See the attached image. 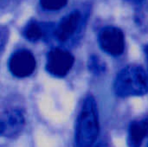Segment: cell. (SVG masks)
Segmentation results:
<instances>
[{
	"label": "cell",
	"mask_w": 148,
	"mask_h": 147,
	"mask_svg": "<svg viewBox=\"0 0 148 147\" xmlns=\"http://www.w3.org/2000/svg\"><path fill=\"white\" fill-rule=\"evenodd\" d=\"M148 134V121H134L129 127V144L132 147H140Z\"/></svg>",
	"instance_id": "8"
},
{
	"label": "cell",
	"mask_w": 148,
	"mask_h": 147,
	"mask_svg": "<svg viewBox=\"0 0 148 147\" xmlns=\"http://www.w3.org/2000/svg\"><path fill=\"white\" fill-rule=\"evenodd\" d=\"M95 147H108V146H107V145H105L104 143H101V144H99L98 146H96Z\"/></svg>",
	"instance_id": "12"
},
{
	"label": "cell",
	"mask_w": 148,
	"mask_h": 147,
	"mask_svg": "<svg viewBox=\"0 0 148 147\" xmlns=\"http://www.w3.org/2000/svg\"><path fill=\"white\" fill-rule=\"evenodd\" d=\"M99 42L102 50L111 55L117 56L124 51V34L116 27L108 26L103 28L99 34Z\"/></svg>",
	"instance_id": "4"
},
{
	"label": "cell",
	"mask_w": 148,
	"mask_h": 147,
	"mask_svg": "<svg viewBox=\"0 0 148 147\" xmlns=\"http://www.w3.org/2000/svg\"><path fill=\"white\" fill-rule=\"evenodd\" d=\"M127 1H128L130 3H139L142 2L143 0H127Z\"/></svg>",
	"instance_id": "11"
},
{
	"label": "cell",
	"mask_w": 148,
	"mask_h": 147,
	"mask_svg": "<svg viewBox=\"0 0 148 147\" xmlns=\"http://www.w3.org/2000/svg\"><path fill=\"white\" fill-rule=\"evenodd\" d=\"M114 91L121 97L146 94L148 92V73L138 65H128L122 68L114 81Z\"/></svg>",
	"instance_id": "1"
},
{
	"label": "cell",
	"mask_w": 148,
	"mask_h": 147,
	"mask_svg": "<svg viewBox=\"0 0 148 147\" xmlns=\"http://www.w3.org/2000/svg\"><path fill=\"white\" fill-rule=\"evenodd\" d=\"M74 62V56L69 51L52 49L47 55L46 69L54 76L63 77L70 71Z\"/></svg>",
	"instance_id": "3"
},
{
	"label": "cell",
	"mask_w": 148,
	"mask_h": 147,
	"mask_svg": "<svg viewBox=\"0 0 148 147\" xmlns=\"http://www.w3.org/2000/svg\"><path fill=\"white\" fill-rule=\"evenodd\" d=\"M23 33H24L25 37L28 40L32 41V42L38 41L41 38H42L43 36H44L43 29L36 23H29L26 26Z\"/></svg>",
	"instance_id": "9"
},
{
	"label": "cell",
	"mask_w": 148,
	"mask_h": 147,
	"mask_svg": "<svg viewBox=\"0 0 148 147\" xmlns=\"http://www.w3.org/2000/svg\"><path fill=\"white\" fill-rule=\"evenodd\" d=\"M25 120L23 112L17 108H11L1 115L0 133L3 137L13 138L18 135L24 126Z\"/></svg>",
	"instance_id": "6"
},
{
	"label": "cell",
	"mask_w": 148,
	"mask_h": 147,
	"mask_svg": "<svg viewBox=\"0 0 148 147\" xmlns=\"http://www.w3.org/2000/svg\"><path fill=\"white\" fill-rule=\"evenodd\" d=\"M80 21L81 15L78 11H74L64 16L55 30V36L57 40L62 42L69 40L75 33Z\"/></svg>",
	"instance_id": "7"
},
{
	"label": "cell",
	"mask_w": 148,
	"mask_h": 147,
	"mask_svg": "<svg viewBox=\"0 0 148 147\" xmlns=\"http://www.w3.org/2000/svg\"><path fill=\"white\" fill-rule=\"evenodd\" d=\"M99 134V119L95 100L88 96L81 109L76 126L77 147H91Z\"/></svg>",
	"instance_id": "2"
},
{
	"label": "cell",
	"mask_w": 148,
	"mask_h": 147,
	"mask_svg": "<svg viewBox=\"0 0 148 147\" xmlns=\"http://www.w3.org/2000/svg\"><path fill=\"white\" fill-rule=\"evenodd\" d=\"M68 0H40L41 5L49 10H56L64 7Z\"/></svg>",
	"instance_id": "10"
},
{
	"label": "cell",
	"mask_w": 148,
	"mask_h": 147,
	"mask_svg": "<svg viewBox=\"0 0 148 147\" xmlns=\"http://www.w3.org/2000/svg\"><path fill=\"white\" fill-rule=\"evenodd\" d=\"M9 68L12 75L16 77L29 76L36 68V59L29 51L18 50L10 58Z\"/></svg>",
	"instance_id": "5"
}]
</instances>
